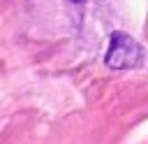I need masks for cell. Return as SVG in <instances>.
<instances>
[{
  "instance_id": "1",
  "label": "cell",
  "mask_w": 148,
  "mask_h": 144,
  "mask_svg": "<svg viewBox=\"0 0 148 144\" xmlns=\"http://www.w3.org/2000/svg\"><path fill=\"white\" fill-rule=\"evenodd\" d=\"M143 58V49L141 44L130 37L127 33H120L116 30L109 39V49H106V67L111 70H130V67H136Z\"/></svg>"
},
{
  "instance_id": "2",
  "label": "cell",
  "mask_w": 148,
  "mask_h": 144,
  "mask_svg": "<svg viewBox=\"0 0 148 144\" xmlns=\"http://www.w3.org/2000/svg\"><path fill=\"white\" fill-rule=\"evenodd\" d=\"M72 2H83V0H72Z\"/></svg>"
}]
</instances>
